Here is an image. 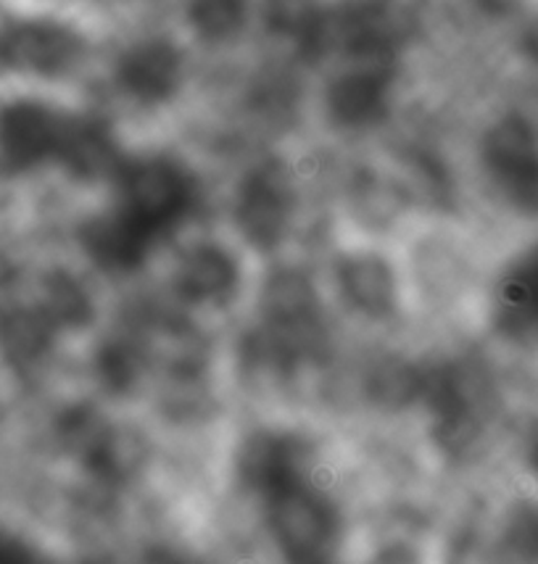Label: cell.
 I'll list each match as a JSON object with an SVG mask.
<instances>
[{"mask_svg": "<svg viewBox=\"0 0 538 564\" xmlns=\"http://www.w3.org/2000/svg\"><path fill=\"white\" fill-rule=\"evenodd\" d=\"M244 348L248 365L278 372L318 359L325 348V327L312 282L295 272L275 274L261 299V325Z\"/></svg>", "mask_w": 538, "mask_h": 564, "instance_id": "2", "label": "cell"}, {"mask_svg": "<svg viewBox=\"0 0 538 564\" xmlns=\"http://www.w3.org/2000/svg\"><path fill=\"white\" fill-rule=\"evenodd\" d=\"M177 293L191 304H222L235 293L238 267L217 246H196L185 253L177 270Z\"/></svg>", "mask_w": 538, "mask_h": 564, "instance_id": "13", "label": "cell"}, {"mask_svg": "<svg viewBox=\"0 0 538 564\" xmlns=\"http://www.w3.org/2000/svg\"><path fill=\"white\" fill-rule=\"evenodd\" d=\"M185 13L201 40L227 43L248 22V0H185Z\"/></svg>", "mask_w": 538, "mask_h": 564, "instance_id": "17", "label": "cell"}, {"mask_svg": "<svg viewBox=\"0 0 538 564\" xmlns=\"http://www.w3.org/2000/svg\"><path fill=\"white\" fill-rule=\"evenodd\" d=\"M267 525L275 543L288 560H331L341 541V514L331 496L312 486V480L269 496Z\"/></svg>", "mask_w": 538, "mask_h": 564, "instance_id": "5", "label": "cell"}, {"mask_svg": "<svg viewBox=\"0 0 538 564\" xmlns=\"http://www.w3.org/2000/svg\"><path fill=\"white\" fill-rule=\"evenodd\" d=\"M77 111L40 98H13L0 106V164L11 174H26L58 164L69 148Z\"/></svg>", "mask_w": 538, "mask_h": 564, "instance_id": "4", "label": "cell"}, {"mask_svg": "<svg viewBox=\"0 0 538 564\" xmlns=\"http://www.w3.org/2000/svg\"><path fill=\"white\" fill-rule=\"evenodd\" d=\"M58 327L40 306L17 308L0 325V346L13 365H35L53 344Z\"/></svg>", "mask_w": 538, "mask_h": 564, "instance_id": "16", "label": "cell"}, {"mask_svg": "<svg viewBox=\"0 0 538 564\" xmlns=\"http://www.w3.org/2000/svg\"><path fill=\"white\" fill-rule=\"evenodd\" d=\"M477 6H481L483 11H491V13H507L515 9L517 0H475Z\"/></svg>", "mask_w": 538, "mask_h": 564, "instance_id": "21", "label": "cell"}, {"mask_svg": "<svg viewBox=\"0 0 538 564\" xmlns=\"http://www.w3.org/2000/svg\"><path fill=\"white\" fill-rule=\"evenodd\" d=\"M185 79V62L166 37H146L119 53L114 83L119 93L140 106H164L177 96Z\"/></svg>", "mask_w": 538, "mask_h": 564, "instance_id": "11", "label": "cell"}, {"mask_svg": "<svg viewBox=\"0 0 538 564\" xmlns=\"http://www.w3.org/2000/svg\"><path fill=\"white\" fill-rule=\"evenodd\" d=\"M143 346L138 340H111L96 356L98 378L114 393H127L143 375Z\"/></svg>", "mask_w": 538, "mask_h": 564, "instance_id": "18", "label": "cell"}, {"mask_svg": "<svg viewBox=\"0 0 538 564\" xmlns=\"http://www.w3.org/2000/svg\"><path fill=\"white\" fill-rule=\"evenodd\" d=\"M119 164H122V153H119L111 124L96 113H77V124H74L62 170L69 172L74 180L93 183L106 174L114 177Z\"/></svg>", "mask_w": 538, "mask_h": 564, "instance_id": "14", "label": "cell"}, {"mask_svg": "<svg viewBox=\"0 0 538 564\" xmlns=\"http://www.w3.org/2000/svg\"><path fill=\"white\" fill-rule=\"evenodd\" d=\"M40 308L45 312L53 325L62 330V327H77L85 325L90 319V301L83 293V288L77 285L66 274H56V278L45 280L43 285V299H40Z\"/></svg>", "mask_w": 538, "mask_h": 564, "instance_id": "19", "label": "cell"}, {"mask_svg": "<svg viewBox=\"0 0 538 564\" xmlns=\"http://www.w3.org/2000/svg\"><path fill=\"white\" fill-rule=\"evenodd\" d=\"M17 560H30V549L13 539V535L0 533V562H17Z\"/></svg>", "mask_w": 538, "mask_h": 564, "instance_id": "20", "label": "cell"}, {"mask_svg": "<svg viewBox=\"0 0 538 564\" xmlns=\"http://www.w3.org/2000/svg\"><path fill=\"white\" fill-rule=\"evenodd\" d=\"M346 301L367 317H388L396 306V280L380 257H346L338 264Z\"/></svg>", "mask_w": 538, "mask_h": 564, "instance_id": "15", "label": "cell"}, {"mask_svg": "<svg viewBox=\"0 0 538 564\" xmlns=\"http://www.w3.org/2000/svg\"><path fill=\"white\" fill-rule=\"evenodd\" d=\"M293 217V180L278 159L261 161L246 174L235 198V221L244 238L269 251L286 238Z\"/></svg>", "mask_w": 538, "mask_h": 564, "instance_id": "8", "label": "cell"}, {"mask_svg": "<svg viewBox=\"0 0 538 564\" xmlns=\"http://www.w3.org/2000/svg\"><path fill=\"white\" fill-rule=\"evenodd\" d=\"M85 37L53 17H17L0 24V74L64 79L85 62Z\"/></svg>", "mask_w": 538, "mask_h": 564, "instance_id": "3", "label": "cell"}, {"mask_svg": "<svg viewBox=\"0 0 538 564\" xmlns=\"http://www.w3.org/2000/svg\"><path fill=\"white\" fill-rule=\"evenodd\" d=\"M196 174L172 156L122 159L114 172V200L79 227V246L100 270L132 272L159 240L198 212Z\"/></svg>", "mask_w": 538, "mask_h": 564, "instance_id": "1", "label": "cell"}, {"mask_svg": "<svg viewBox=\"0 0 538 564\" xmlns=\"http://www.w3.org/2000/svg\"><path fill=\"white\" fill-rule=\"evenodd\" d=\"M486 382L462 361H449L422 372L420 399L435 420V435L446 452H465L481 435L488 414Z\"/></svg>", "mask_w": 538, "mask_h": 564, "instance_id": "6", "label": "cell"}, {"mask_svg": "<svg viewBox=\"0 0 538 564\" xmlns=\"http://www.w3.org/2000/svg\"><path fill=\"white\" fill-rule=\"evenodd\" d=\"M314 448L304 435L291 430H259L238 448L235 473L246 491L261 501L312 480Z\"/></svg>", "mask_w": 538, "mask_h": 564, "instance_id": "7", "label": "cell"}, {"mask_svg": "<svg viewBox=\"0 0 538 564\" xmlns=\"http://www.w3.org/2000/svg\"><path fill=\"white\" fill-rule=\"evenodd\" d=\"M496 325L515 338L538 333V246L507 267L496 291Z\"/></svg>", "mask_w": 538, "mask_h": 564, "instance_id": "12", "label": "cell"}, {"mask_svg": "<svg viewBox=\"0 0 538 564\" xmlns=\"http://www.w3.org/2000/svg\"><path fill=\"white\" fill-rule=\"evenodd\" d=\"M396 58H348L327 87V111L346 130H367L391 111Z\"/></svg>", "mask_w": 538, "mask_h": 564, "instance_id": "10", "label": "cell"}, {"mask_svg": "<svg viewBox=\"0 0 538 564\" xmlns=\"http://www.w3.org/2000/svg\"><path fill=\"white\" fill-rule=\"evenodd\" d=\"M488 177L520 212L538 214V138L526 119L504 117L483 138Z\"/></svg>", "mask_w": 538, "mask_h": 564, "instance_id": "9", "label": "cell"}]
</instances>
